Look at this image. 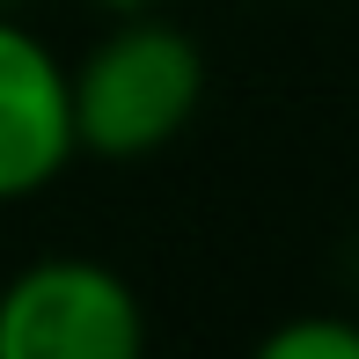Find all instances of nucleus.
<instances>
[{
    "label": "nucleus",
    "mask_w": 359,
    "mask_h": 359,
    "mask_svg": "<svg viewBox=\"0 0 359 359\" xmlns=\"http://www.w3.org/2000/svg\"><path fill=\"white\" fill-rule=\"evenodd\" d=\"M147 308L95 257H37L0 286V359H140Z\"/></svg>",
    "instance_id": "2"
},
{
    "label": "nucleus",
    "mask_w": 359,
    "mask_h": 359,
    "mask_svg": "<svg viewBox=\"0 0 359 359\" xmlns=\"http://www.w3.org/2000/svg\"><path fill=\"white\" fill-rule=\"evenodd\" d=\"M257 359H359V323L345 316H293L257 337Z\"/></svg>",
    "instance_id": "4"
},
{
    "label": "nucleus",
    "mask_w": 359,
    "mask_h": 359,
    "mask_svg": "<svg viewBox=\"0 0 359 359\" xmlns=\"http://www.w3.org/2000/svg\"><path fill=\"white\" fill-rule=\"evenodd\" d=\"M74 103H67V59L29 22L0 15V205H22L67 176Z\"/></svg>",
    "instance_id": "3"
},
{
    "label": "nucleus",
    "mask_w": 359,
    "mask_h": 359,
    "mask_svg": "<svg viewBox=\"0 0 359 359\" xmlns=\"http://www.w3.org/2000/svg\"><path fill=\"white\" fill-rule=\"evenodd\" d=\"M95 8H103L110 22H118V15H161V8H169V0H95Z\"/></svg>",
    "instance_id": "5"
},
{
    "label": "nucleus",
    "mask_w": 359,
    "mask_h": 359,
    "mask_svg": "<svg viewBox=\"0 0 359 359\" xmlns=\"http://www.w3.org/2000/svg\"><path fill=\"white\" fill-rule=\"evenodd\" d=\"M198 95H205V52L169 15H118L81 52V67H67L74 147L103 161L161 154L198 118Z\"/></svg>",
    "instance_id": "1"
},
{
    "label": "nucleus",
    "mask_w": 359,
    "mask_h": 359,
    "mask_svg": "<svg viewBox=\"0 0 359 359\" xmlns=\"http://www.w3.org/2000/svg\"><path fill=\"white\" fill-rule=\"evenodd\" d=\"M15 8H22V0H0V15H15Z\"/></svg>",
    "instance_id": "6"
}]
</instances>
